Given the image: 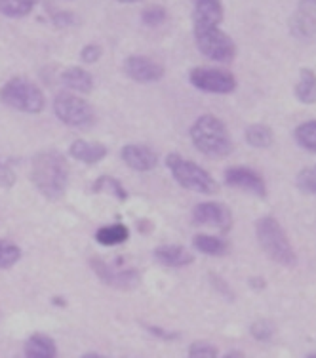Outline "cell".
<instances>
[{
	"label": "cell",
	"mask_w": 316,
	"mask_h": 358,
	"mask_svg": "<svg viewBox=\"0 0 316 358\" xmlns=\"http://www.w3.org/2000/svg\"><path fill=\"white\" fill-rule=\"evenodd\" d=\"M289 33L299 41H309L316 35V6L301 2L289 17Z\"/></svg>",
	"instance_id": "obj_14"
},
{
	"label": "cell",
	"mask_w": 316,
	"mask_h": 358,
	"mask_svg": "<svg viewBox=\"0 0 316 358\" xmlns=\"http://www.w3.org/2000/svg\"><path fill=\"white\" fill-rule=\"evenodd\" d=\"M0 183H2V185H12V183H14V172H12V170H10V168H8V166H0Z\"/></svg>",
	"instance_id": "obj_33"
},
{
	"label": "cell",
	"mask_w": 316,
	"mask_h": 358,
	"mask_svg": "<svg viewBox=\"0 0 316 358\" xmlns=\"http://www.w3.org/2000/svg\"><path fill=\"white\" fill-rule=\"evenodd\" d=\"M250 284H252V288H255V289L265 288V280H263V278H252V280H250Z\"/></svg>",
	"instance_id": "obj_34"
},
{
	"label": "cell",
	"mask_w": 316,
	"mask_h": 358,
	"mask_svg": "<svg viewBox=\"0 0 316 358\" xmlns=\"http://www.w3.org/2000/svg\"><path fill=\"white\" fill-rule=\"evenodd\" d=\"M107 152H109V149L103 143L86 141V139H76L69 147L71 157L75 160H80L84 164H96L107 157Z\"/></svg>",
	"instance_id": "obj_16"
},
{
	"label": "cell",
	"mask_w": 316,
	"mask_h": 358,
	"mask_svg": "<svg viewBox=\"0 0 316 358\" xmlns=\"http://www.w3.org/2000/svg\"><path fill=\"white\" fill-rule=\"evenodd\" d=\"M168 20V12L164 6L155 4V6H147L141 12V21H143L147 27H160L164 21Z\"/></svg>",
	"instance_id": "obj_27"
},
{
	"label": "cell",
	"mask_w": 316,
	"mask_h": 358,
	"mask_svg": "<svg viewBox=\"0 0 316 358\" xmlns=\"http://www.w3.org/2000/svg\"><path fill=\"white\" fill-rule=\"evenodd\" d=\"M124 75L139 84L158 83L164 76V65L147 55H130L124 59Z\"/></svg>",
	"instance_id": "obj_9"
},
{
	"label": "cell",
	"mask_w": 316,
	"mask_h": 358,
	"mask_svg": "<svg viewBox=\"0 0 316 358\" xmlns=\"http://www.w3.org/2000/svg\"><path fill=\"white\" fill-rule=\"evenodd\" d=\"M193 246L200 254L206 255H223L227 254L229 250L227 242L221 241L217 236H212V234H196L193 238Z\"/></svg>",
	"instance_id": "obj_23"
},
{
	"label": "cell",
	"mask_w": 316,
	"mask_h": 358,
	"mask_svg": "<svg viewBox=\"0 0 316 358\" xmlns=\"http://www.w3.org/2000/svg\"><path fill=\"white\" fill-rule=\"evenodd\" d=\"M25 358H57L55 341L46 334H33L25 341Z\"/></svg>",
	"instance_id": "obj_19"
},
{
	"label": "cell",
	"mask_w": 316,
	"mask_h": 358,
	"mask_svg": "<svg viewBox=\"0 0 316 358\" xmlns=\"http://www.w3.org/2000/svg\"><path fill=\"white\" fill-rule=\"evenodd\" d=\"M55 117L71 128H89L96 120L92 105L73 92H59L54 99Z\"/></svg>",
	"instance_id": "obj_7"
},
{
	"label": "cell",
	"mask_w": 316,
	"mask_h": 358,
	"mask_svg": "<svg viewBox=\"0 0 316 358\" xmlns=\"http://www.w3.org/2000/svg\"><path fill=\"white\" fill-rule=\"evenodd\" d=\"M0 166H2V162H0Z\"/></svg>",
	"instance_id": "obj_40"
},
{
	"label": "cell",
	"mask_w": 316,
	"mask_h": 358,
	"mask_svg": "<svg viewBox=\"0 0 316 358\" xmlns=\"http://www.w3.org/2000/svg\"><path fill=\"white\" fill-rule=\"evenodd\" d=\"M75 21V14H71L67 10H54L52 12V23H54L55 27H71Z\"/></svg>",
	"instance_id": "obj_32"
},
{
	"label": "cell",
	"mask_w": 316,
	"mask_h": 358,
	"mask_svg": "<svg viewBox=\"0 0 316 358\" xmlns=\"http://www.w3.org/2000/svg\"><path fill=\"white\" fill-rule=\"evenodd\" d=\"M120 157H122L124 164L131 168V170H136V172H151L158 164L157 152L152 151L151 147H147V145H126L120 151Z\"/></svg>",
	"instance_id": "obj_13"
},
{
	"label": "cell",
	"mask_w": 316,
	"mask_h": 358,
	"mask_svg": "<svg viewBox=\"0 0 316 358\" xmlns=\"http://www.w3.org/2000/svg\"><path fill=\"white\" fill-rule=\"evenodd\" d=\"M255 233H257V241L263 252L273 259V262L280 263L284 267H292L296 265L297 257L296 252L292 248L288 241V234L282 229V225L275 217L265 215L255 223Z\"/></svg>",
	"instance_id": "obj_3"
},
{
	"label": "cell",
	"mask_w": 316,
	"mask_h": 358,
	"mask_svg": "<svg viewBox=\"0 0 316 358\" xmlns=\"http://www.w3.org/2000/svg\"><path fill=\"white\" fill-rule=\"evenodd\" d=\"M166 164H168V170L172 172L173 179L183 189H189V191H194V193L200 194L217 193L215 179L193 160H187L172 152V155L166 157Z\"/></svg>",
	"instance_id": "obj_5"
},
{
	"label": "cell",
	"mask_w": 316,
	"mask_h": 358,
	"mask_svg": "<svg viewBox=\"0 0 316 358\" xmlns=\"http://www.w3.org/2000/svg\"><path fill=\"white\" fill-rule=\"evenodd\" d=\"M0 101L10 109L38 115L46 107V97L33 80L25 76H14L0 88Z\"/></svg>",
	"instance_id": "obj_4"
},
{
	"label": "cell",
	"mask_w": 316,
	"mask_h": 358,
	"mask_svg": "<svg viewBox=\"0 0 316 358\" xmlns=\"http://www.w3.org/2000/svg\"><path fill=\"white\" fill-rule=\"evenodd\" d=\"M223 15L221 0H194L193 27H220Z\"/></svg>",
	"instance_id": "obj_15"
},
{
	"label": "cell",
	"mask_w": 316,
	"mask_h": 358,
	"mask_svg": "<svg viewBox=\"0 0 316 358\" xmlns=\"http://www.w3.org/2000/svg\"><path fill=\"white\" fill-rule=\"evenodd\" d=\"M189 358H217V349L206 341H194L189 347Z\"/></svg>",
	"instance_id": "obj_29"
},
{
	"label": "cell",
	"mask_w": 316,
	"mask_h": 358,
	"mask_svg": "<svg viewBox=\"0 0 316 358\" xmlns=\"http://www.w3.org/2000/svg\"><path fill=\"white\" fill-rule=\"evenodd\" d=\"M21 250L14 242L0 241V268H12L20 262Z\"/></svg>",
	"instance_id": "obj_26"
},
{
	"label": "cell",
	"mask_w": 316,
	"mask_h": 358,
	"mask_svg": "<svg viewBox=\"0 0 316 358\" xmlns=\"http://www.w3.org/2000/svg\"><path fill=\"white\" fill-rule=\"evenodd\" d=\"M191 141L208 159H225L233 151L227 126L213 115H202L191 126Z\"/></svg>",
	"instance_id": "obj_2"
},
{
	"label": "cell",
	"mask_w": 316,
	"mask_h": 358,
	"mask_svg": "<svg viewBox=\"0 0 316 358\" xmlns=\"http://www.w3.org/2000/svg\"><path fill=\"white\" fill-rule=\"evenodd\" d=\"M223 358H244V355L238 351H233V352H227V355H225Z\"/></svg>",
	"instance_id": "obj_35"
},
{
	"label": "cell",
	"mask_w": 316,
	"mask_h": 358,
	"mask_svg": "<svg viewBox=\"0 0 316 358\" xmlns=\"http://www.w3.org/2000/svg\"><path fill=\"white\" fill-rule=\"evenodd\" d=\"M296 97L303 105L316 103V73L313 69L303 67L299 71V80L296 84Z\"/></svg>",
	"instance_id": "obj_20"
},
{
	"label": "cell",
	"mask_w": 316,
	"mask_h": 358,
	"mask_svg": "<svg viewBox=\"0 0 316 358\" xmlns=\"http://www.w3.org/2000/svg\"><path fill=\"white\" fill-rule=\"evenodd\" d=\"M92 268L99 276V280L110 288L118 289H134L141 282V276L136 268H126V271H115L101 259H92Z\"/></svg>",
	"instance_id": "obj_10"
},
{
	"label": "cell",
	"mask_w": 316,
	"mask_h": 358,
	"mask_svg": "<svg viewBox=\"0 0 316 358\" xmlns=\"http://www.w3.org/2000/svg\"><path fill=\"white\" fill-rule=\"evenodd\" d=\"M189 80L200 92L220 94V96L233 94L238 86L233 73L225 69H215V67H194L189 73Z\"/></svg>",
	"instance_id": "obj_8"
},
{
	"label": "cell",
	"mask_w": 316,
	"mask_h": 358,
	"mask_svg": "<svg viewBox=\"0 0 316 358\" xmlns=\"http://www.w3.org/2000/svg\"><path fill=\"white\" fill-rule=\"evenodd\" d=\"M193 221L196 225L217 227L225 233L233 227V214L221 202H202L193 210Z\"/></svg>",
	"instance_id": "obj_11"
},
{
	"label": "cell",
	"mask_w": 316,
	"mask_h": 358,
	"mask_svg": "<svg viewBox=\"0 0 316 358\" xmlns=\"http://www.w3.org/2000/svg\"><path fill=\"white\" fill-rule=\"evenodd\" d=\"M273 334H275V326L271 320H257L252 326V336L259 341H267L273 338Z\"/></svg>",
	"instance_id": "obj_30"
},
{
	"label": "cell",
	"mask_w": 316,
	"mask_h": 358,
	"mask_svg": "<svg viewBox=\"0 0 316 358\" xmlns=\"http://www.w3.org/2000/svg\"><path fill=\"white\" fill-rule=\"evenodd\" d=\"M31 181L50 200L62 199L69 183V164L59 151H41L33 157Z\"/></svg>",
	"instance_id": "obj_1"
},
{
	"label": "cell",
	"mask_w": 316,
	"mask_h": 358,
	"mask_svg": "<svg viewBox=\"0 0 316 358\" xmlns=\"http://www.w3.org/2000/svg\"><path fill=\"white\" fill-rule=\"evenodd\" d=\"M117 2H120V4H138L141 0H117Z\"/></svg>",
	"instance_id": "obj_37"
},
{
	"label": "cell",
	"mask_w": 316,
	"mask_h": 358,
	"mask_svg": "<svg viewBox=\"0 0 316 358\" xmlns=\"http://www.w3.org/2000/svg\"><path fill=\"white\" fill-rule=\"evenodd\" d=\"M38 2L41 0H0V14L12 20H20L31 14Z\"/></svg>",
	"instance_id": "obj_22"
},
{
	"label": "cell",
	"mask_w": 316,
	"mask_h": 358,
	"mask_svg": "<svg viewBox=\"0 0 316 358\" xmlns=\"http://www.w3.org/2000/svg\"><path fill=\"white\" fill-rule=\"evenodd\" d=\"M225 183L236 187V189H242L246 193L255 194V196H261V199L267 196V185H265L263 178L250 168H242V166L227 168L225 170Z\"/></svg>",
	"instance_id": "obj_12"
},
{
	"label": "cell",
	"mask_w": 316,
	"mask_h": 358,
	"mask_svg": "<svg viewBox=\"0 0 316 358\" xmlns=\"http://www.w3.org/2000/svg\"><path fill=\"white\" fill-rule=\"evenodd\" d=\"M130 238V229L122 225V223H113V225H105L99 227L96 233V241L101 246H118Z\"/></svg>",
	"instance_id": "obj_21"
},
{
	"label": "cell",
	"mask_w": 316,
	"mask_h": 358,
	"mask_svg": "<svg viewBox=\"0 0 316 358\" xmlns=\"http://www.w3.org/2000/svg\"><path fill=\"white\" fill-rule=\"evenodd\" d=\"M155 259L164 267H185L194 262V255L183 246L178 244H164V246H158L155 252Z\"/></svg>",
	"instance_id": "obj_17"
},
{
	"label": "cell",
	"mask_w": 316,
	"mask_h": 358,
	"mask_svg": "<svg viewBox=\"0 0 316 358\" xmlns=\"http://www.w3.org/2000/svg\"><path fill=\"white\" fill-rule=\"evenodd\" d=\"M305 4H310V6H316V0H301Z\"/></svg>",
	"instance_id": "obj_38"
},
{
	"label": "cell",
	"mask_w": 316,
	"mask_h": 358,
	"mask_svg": "<svg viewBox=\"0 0 316 358\" xmlns=\"http://www.w3.org/2000/svg\"><path fill=\"white\" fill-rule=\"evenodd\" d=\"M246 141L255 149H268L275 143V134L265 124H252L246 128Z\"/></svg>",
	"instance_id": "obj_24"
},
{
	"label": "cell",
	"mask_w": 316,
	"mask_h": 358,
	"mask_svg": "<svg viewBox=\"0 0 316 358\" xmlns=\"http://www.w3.org/2000/svg\"><path fill=\"white\" fill-rule=\"evenodd\" d=\"M196 48L208 59L217 63H229L236 57V44L220 27H193Z\"/></svg>",
	"instance_id": "obj_6"
},
{
	"label": "cell",
	"mask_w": 316,
	"mask_h": 358,
	"mask_svg": "<svg viewBox=\"0 0 316 358\" xmlns=\"http://www.w3.org/2000/svg\"><path fill=\"white\" fill-rule=\"evenodd\" d=\"M103 55V48L99 46V44H96V42H89V44H86L82 50H80V59H82L84 63H96L99 62V57Z\"/></svg>",
	"instance_id": "obj_31"
},
{
	"label": "cell",
	"mask_w": 316,
	"mask_h": 358,
	"mask_svg": "<svg viewBox=\"0 0 316 358\" xmlns=\"http://www.w3.org/2000/svg\"><path fill=\"white\" fill-rule=\"evenodd\" d=\"M62 83L73 94H89L94 90V76L82 67H67L62 73Z\"/></svg>",
	"instance_id": "obj_18"
},
{
	"label": "cell",
	"mask_w": 316,
	"mask_h": 358,
	"mask_svg": "<svg viewBox=\"0 0 316 358\" xmlns=\"http://www.w3.org/2000/svg\"><path fill=\"white\" fill-rule=\"evenodd\" d=\"M296 141L303 149L316 152V120L303 122L296 128Z\"/></svg>",
	"instance_id": "obj_25"
},
{
	"label": "cell",
	"mask_w": 316,
	"mask_h": 358,
	"mask_svg": "<svg viewBox=\"0 0 316 358\" xmlns=\"http://www.w3.org/2000/svg\"><path fill=\"white\" fill-rule=\"evenodd\" d=\"M297 189L305 194L316 193V164L310 168H305L301 172L297 173Z\"/></svg>",
	"instance_id": "obj_28"
},
{
	"label": "cell",
	"mask_w": 316,
	"mask_h": 358,
	"mask_svg": "<svg viewBox=\"0 0 316 358\" xmlns=\"http://www.w3.org/2000/svg\"><path fill=\"white\" fill-rule=\"evenodd\" d=\"M307 358H316V355H310V357H307Z\"/></svg>",
	"instance_id": "obj_39"
},
{
	"label": "cell",
	"mask_w": 316,
	"mask_h": 358,
	"mask_svg": "<svg viewBox=\"0 0 316 358\" xmlns=\"http://www.w3.org/2000/svg\"><path fill=\"white\" fill-rule=\"evenodd\" d=\"M82 358H107L103 357V355H99V352H86Z\"/></svg>",
	"instance_id": "obj_36"
}]
</instances>
